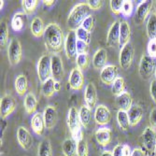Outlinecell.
Here are the masks:
<instances>
[{
	"label": "cell",
	"mask_w": 156,
	"mask_h": 156,
	"mask_svg": "<svg viewBox=\"0 0 156 156\" xmlns=\"http://www.w3.org/2000/svg\"><path fill=\"white\" fill-rule=\"evenodd\" d=\"M122 156H132L131 148L126 144H123V154H122Z\"/></svg>",
	"instance_id": "52"
},
{
	"label": "cell",
	"mask_w": 156,
	"mask_h": 156,
	"mask_svg": "<svg viewBox=\"0 0 156 156\" xmlns=\"http://www.w3.org/2000/svg\"><path fill=\"white\" fill-rule=\"evenodd\" d=\"M111 119V113L105 105H98L94 110V121L99 125H106Z\"/></svg>",
	"instance_id": "16"
},
{
	"label": "cell",
	"mask_w": 156,
	"mask_h": 156,
	"mask_svg": "<svg viewBox=\"0 0 156 156\" xmlns=\"http://www.w3.org/2000/svg\"><path fill=\"white\" fill-rule=\"evenodd\" d=\"M91 9L87 3H80L74 6L67 17V26L69 30L76 31L81 26L84 20L90 15Z\"/></svg>",
	"instance_id": "2"
},
{
	"label": "cell",
	"mask_w": 156,
	"mask_h": 156,
	"mask_svg": "<svg viewBox=\"0 0 156 156\" xmlns=\"http://www.w3.org/2000/svg\"><path fill=\"white\" fill-rule=\"evenodd\" d=\"M86 3L92 10H98L103 6V1H101V0H88Z\"/></svg>",
	"instance_id": "46"
},
{
	"label": "cell",
	"mask_w": 156,
	"mask_h": 156,
	"mask_svg": "<svg viewBox=\"0 0 156 156\" xmlns=\"http://www.w3.org/2000/svg\"><path fill=\"white\" fill-rule=\"evenodd\" d=\"M14 86H15V90L19 95H24L28 88V81L25 75H18L17 78L15 79V81H14Z\"/></svg>",
	"instance_id": "30"
},
{
	"label": "cell",
	"mask_w": 156,
	"mask_h": 156,
	"mask_svg": "<svg viewBox=\"0 0 156 156\" xmlns=\"http://www.w3.org/2000/svg\"><path fill=\"white\" fill-rule=\"evenodd\" d=\"M68 83L70 85V88L73 90L80 91L82 89L84 84V77L79 67H75L71 70L68 79Z\"/></svg>",
	"instance_id": "14"
},
{
	"label": "cell",
	"mask_w": 156,
	"mask_h": 156,
	"mask_svg": "<svg viewBox=\"0 0 156 156\" xmlns=\"http://www.w3.org/2000/svg\"><path fill=\"white\" fill-rule=\"evenodd\" d=\"M37 5H38L37 0H23L22 1V7H23V12L26 15L34 13Z\"/></svg>",
	"instance_id": "38"
},
{
	"label": "cell",
	"mask_w": 156,
	"mask_h": 156,
	"mask_svg": "<svg viewBox=\"0 0 156 156\" xmlns=\"http://www.w3.org/2000/svg\"><path fill=\"white\" fill-rule=\"evenodd\" d=\"M154 75H155V80H156V68H155V71H154Z\"/></svg>",
	"instance_id": "57"
},
{
	"label": "cell",
	"mask_w": 156,
	"mask_h": 156,
	"mask_svg": "<svg viewBox=\"0 0 156 156\" xmlns=\"http://www.w3.org/2000/svg\"><path fill=\"white\" fill-rule=\"evenodd\" d=\"M62 151L65 156L77 155V141L74 138H66L62 144Z\"/></svg>",
	"instance_id": "28"
},
{
	"label": "cell",
	"mask_w": 156,
	"mask_h": 156,
	"mask_svg": "<svg viewBox=\"0 0 156 156\" xmlns=\"http://www.w3.org/2000/svg\"><path fill=\"white\" fill-rule=\"evenodd\" d=\"M117 122L120 126V128L123 131H126L129 129L130 122H129V117H128V113L127 111L124 110H118L117 113Z\"/></svg>",
	"instance_id": "34"
},
{
	"label": "cell",
	"mask_w": 156,
	"mask_h": 156,
	"mask_svg": "<svg viewBox=\"0 0 156 156\" xmlns=\"http://www.w3.org/2000/svg\"><path fill=\"white\" fill-rule=\"evenodd\" d=\"M108 52L104 48L97 50L93 57V66L95 69H103L107 66Z\"/></svg>",
	"instance_id": "23"
},
{
	"label": "cell",
	"mask_w": 156,
	"mask_h": 156,
	"mask_svg": "<svg viewBox=\"0 0 156 156\" xmlns=\"http://www.w3.org/2000/svg\"><path fill=\"white\" fill-rule=\"evenodd\" d=\"M134 59V47L130 43L124 45L121 48L120 55H119V62L120 66L123 70H128L133 63Z\"/></svg>",
	"instance_id": "9"
},
{
	"label": "cell",
	"mask_w": 156,
	"mask_h": 156,
	"mask_svg": "<svg viewBox=\"0 0 156 156\" xmlns=\"http://www.w3.org/2000/svg\"><path fill=\"white\" fill-rule=\"evenodd\" d=\"M152 1L145 0V1H141L138 6L136 7V14H135V22L136 24H142L143 22L146 20L148 15L151 12V9L152 8Z\"/></svg>",
	"instance_id": "11"
},
{
	"label": "cell",
	"mask_w": 156,
	"mask_h": 156,
	"mask_svg": "<svg viewBox=\"0 0 156 156\" xmlns=\"http://www.w3.org/2000/svg\"><path fill=\"white\" fill-rule=\"evenodd\" d=\"M116 106L119 110L128 111L133 106V99L128 92H123L116 97Z\"/></svg>",
	"instance_id": "22"
},
{
	"label": "cell",
	"mask_w": 156,
	"mask_h": 156,
	"mask_svg": "<svg viewBox=\"0 0 156 156\" xmlns=\"http://www.w3.org/2000/svg\"><path fill=\"white\" fill-rule=\"evenodd\" d=\"M51 76L54 80L60 81L64 77V66L62 58L58 54H52L51 56Z\"/></svg>",
	"instance_id": "12"
},
{
	"label": "cell",
	"mask_w": 156,
	"mask_h": 156,
	"mask_svg": "<svg viewBox=\"0 0 156 156\" xmlns=\"http://www.w3.org/2000/svg\"><path fill=\"white\" fill-rule=\"evenodd\" d=\"M54 3H55V1H53V0H48V1L44 0V1H43V4L45 6H47V7H51V6L54 5Z\"/></svg>",
	"instance_id": "54"
},
{
	"label": "cell",
	"mask_w": 156,
	"mask_h": 156,
	"mask_svg": "<svg viewBox=\"0 0 156 156\" xmlns=\"http://www.w3.org/2000/svg\"><path fill=\"white\" fill-rule=\"evenodd\" d=\"M79 114H80V120L81 125L84 128H87L92 118V109L88 106L83 105L79 111Z\"/></svg>",
	"instance_id": "32"
},
{
	"label": "cell",
	"mask_w": 156,
	"mask_h": 156,
	"mask_svg": "<svg viewBox=\"0 0 156 156\" xmlns=\"http://www.w3.org/2000/svg\"><path fill=\"white\" fill-rule=\"evenodd\" d=\"M150 124L151 128L156 129V107L153 108L150 113Z\"/></svg>",
	"instance_id": "48"
},
{
	"label": "cell",
	"mask_w": 156,
	"mask_h": 156,
	"mask_svg": "<svg viewBox=\"0 0 156 156\" xmlns=\"http://www.w3.org/2000/svg\"><path fill=\"white\" fill-rule=\"evenodd\" d=\"M84 100L86 103V106H88L91 109L95 107L96 100H97V94H96V89L93 82H90L87 84L85 88L84 93Z\"/></svg>",
	"instance_id": "20"
},
{
	"label": "cell",
	"mask_w": 156,
	"mask_h": 156,
	"mask_svg": "<svg viewBox=\"0 0 156 156\" xmlns=\"http://www.w3.org/2000/svg\"><path fill=\"white\" fill-rule=\"evenodd\" d=\"M142 145L150 155L155 153L156 149V132L151 126H148L142 133Z\"/></svg>",
	"instance_id": "5"
},
{
	"label": "cell",
	"mask_w": 156,
	"mask_h": 156,
	"mask_svg": "<svg viewBox=\"0 0 156 156\" xmlns=\"http://www.w3.org/2000/svg\"><path fill=\"white\" fill-rule=\"evenodd\" d=\"M101 156H113V153L110 151H104L101 153Z\"/></svg>",
	"instance_id": "55"
},
{
	"label": "cell",
	"mask_w": 156,
	"mask_h": 156,
	"mask_svg": "<svg viewBox=\"0 0 156 156\" xmlns=\"http://www.w3.org/2000/svg\"><path fill=\"white\" fill-rule=\"evenodd\" d=\"M76 35H77V38L78 40H81L85 43H87L88 45L91 42V33H89L88 31H86L85 29L80 26L76 30Z\"/></svg>",
	"instance_id": "41"
},
{
	"label": "cell",
	"mask_w": 156,
	"mask_h": 156,
	"mask_svg": "<svg viewBox=\"0 0 156 156\" xmlns=\"http://www.w3.org/2000/svg\"><path fill=\"white\" fill-rule=\"evenodd\" d=\"M147 36L150 39H156V12H151L146 25Z\"/></svg>",
	"instance_id": "31"
},
{
	"label": "cell",
	"mask_w": 156,
	"mask_h": 156,
	"mask_svg": "<svg viewBox=\"0 0 156 156\" xmlns=\"http://www.w3.org/2000/svg\"><path fill=\"white\" fill-rule=\"evenodd\" d=\"M1 2V9H2V8H3V5H4V1H0Z\"/></svg>",
	"instance_id": "56"
},
{
	"label": "cell",
	"mask_w": 156,
	"mask_h": 156,
	"mask_svg": "<svg viewBox=\"0 0 156 156\" xmlns=\"http://www.w3.org/2000/svg\"><path fill=\"white\" fill-rule=\"evenodd\" d=\"M148 55L151 58H156V39H150L147 47Z\"/></svg>",
	"instance_id": "45"
},
{
	"label": "cell",
	"mask_w": 156,
	"mask_h": 156,
	"mask_svg": "<svg viewBox=\"0 0 156 156\" xmlns=\"http://www.w3.org/2000/svg\"><path fill=\"white\" fill-rule=\"evenodd\" d=\"M37 156H52L51 144L49 138L41 140L37 147Z\"/></svg>",
	"instance_id": "33"
},
{
	"label": "cell",
	"mask_w": 156,
	"mask_h": 156,
	"mask_svg": "<svg viewBox=\"0 0 156 156\" xmlns=\"http://www.w3.org/2000/svg\"><path fill=\"white\" fill-rule=\"evenodd\" d=\"M117 78H118V69L116 66L108 65L101 70L100 80L106 85H112Z\"/></svg>",
	"instance_id": "13"
},
{
	"label": "cell",
	"mask_w": 156,
	"mask_h": 156,
	"mask_svg": "<svg viewBox=\"0 0 156 156\" xmlns=\"http://www.w3.org/2000/svg\"><path fill=\"white\" fill-rule=\"evenodd\" d=\"M80 114L79 110L76 107H71L68 110L67 114V126L69 128V131L71 133L72 138H74L76 141H79L80 138L83 137L81 129H80Z\"/></svg>",
	"instance_id": "3"
},
{
	"label": "cell",
	"mask_w": 156,
	"mask_h": 156,
	"mask_svg": "<svg viewBox=\"0 0 156 156\" xmlns=\"http://www.w3.org/2000/svg\"><path fill=\"white\" fill-rule=\"evenodd\" d=\"M122 5H123V0H110L109 1L110 9L114 14L122 13Z\"/></svg>",
	"instance_id": "44"
},
{
	"label": "cell",
	"mask_w": 156,
	"mask_h": 156,
	"mask_svg": "<svg viewBox=\"0 0 156 156\" xmlns=\"http://www.w3.org/2000/svg\"><path fill=\"white\" fill-rule=\"evenodd\" d=\"M16 101L11 94H5L0 100V114L1 119H6L15 110Z\"/></svg>",
	"instance_id": "10"
},
{
	"label": "cell",
	"mask_w": 156,
	"mask_h": 156,
	"mask_svg": "<svg viewBox=\"0 0 156 156\" xmlns=\"http://www.w3.org/2000/svg\"><path fill=\"white\" fill-rule=\"evenodd\" d=\"M124 88H125V82L122 77H118L115 81L113 82L112 84V94H115V95H120L121 94H122L124 92Z\"/></svg>",
	"instance_id": "37"
},
{
	"label": "cell",
	"mask_w": 156,
	"mask_h": 156,
	"mask_svg": "<svg viewBox=\"0 0 156 156\" xmlns=\"http://www.w3.org/2000/svg\"><path fill=\"white\" fill-rule=\"evenodd\" d=\"M131 37V28L129 23L126 21H122L120 25V40L119 45L122 48L124 45L128 44Z\"/></svg>",
	"instance_id": "25"
},
{
	"label": "cell",
	"mask_w": 156,
	"mask_h": 156,
	"mask_svg": "<svg viewBox=\"0 0 156 156\" xmlns=\"http://www.w3.org/2000/svg\"><path fill=\"white\" fill-rule=\"evenodd\" d=\"M113 156H122L123 154V144H118L112 151Z\"/></svg>",
	"instance_id": "50"
},
{
	"label": "cell",
	"mask_w": 156,
	"mask_h": 156,
	"mask_svg": "<svg viewBox=\"0 0 156 156\" xmlns=\"http://www.w3.org/2000/svg\"><path fill=\"white\" fill-rule=\"evenodd\" d=\"M30 28H31V32L34 37H40L42 36H44L46 27H44V23L40 17H35L33 19Z\"/></svg>",
	"instance_id": "29"
},
{
	"label": "cell",
	"mask_w": 156,
	"mask_h": 156,
	"mask_svg": "<svg viewBox=\"0 0 156 156\" xmlns=\"http://www.w3.org/2000/svg\"><path fill=\"white\" fill-rule=\"evenodd\" d=\"M8 58L11 66H16L22 59V45L17 38H13L8 47Z\"/></svg>",
	"instance_id": "8"
},
{
	"label": "cell",
	"mask_w": 156,
	"mask_h": 156,
	"mask_svg": "<svg viewBox=\"0 0 156 156\" xmlns=\"http://www.w3.org/2000/svg\"><path fill=\"white\" fill-rule=\"evenodd\" d=\"M120 25H121V22L119 21H115L111 24L107 37V45L108 47H115L117 44H119Z\"/></svg>",
	"instance_id": "18"
},
{
	"label": "cell",
	"mask_w": 156,
	"mask_h": 156,
	"mask_svg": "<svg viewBox=\"0 0 156 156\" xmlns=\"http://www.w3.org/2000/svg\"><path fill=\"white\" fill-rule=\"evenodd\" d=\"M94 136H95V139L97 141V143L102 147H106L110 143L112 133L109 128L102 127V128H99L95 132Z\"/></svg>",
	"instance_id": "21"
},
{
	"label": "cell",
	"mask_w": 156,
	"mask_h": 156,
	"mask_svg": "<svg viewBox=\"0 0 156 156\" xmlns=\"http://www.w3.org/2000/svg\"><path fill=\"white\" fill-rule=\"evenodd\" d=\"M43 119L45 122L46 128L49 130L52 129L55 126L56 122H57V119H58V114H57L56 108L51 105L47 106L43 111Z\"/></svg>",
	"instance_id": "17"
},
{
	"label": "cell",
	"mask_w": 156,
	"mask_h": 156,
	"mask_svg": "<svg viewBox=\"0 0 156 156\" xmlns=\"http://www.w3.org/2000/svg\"><path fill=\"white\" fill-rule=\"evenodd\" d=\"M131 126L137 125L143 117V108L137 104H134L131 108L127 111Z\"/></svg>",
	"instance_id": "24"
},
{
	"label": "cell",
	"mask_w": 156,
	"mask_h": 156,
	"mask_svg": "<svg viewBox=\"0 0 156 156\" xmlns=\"http://www.w3.org/2000/svg\"><path fill=\"white\" fill-rule=\"evenodd\" d=\"M17 139L18 142L21 145V147L25 150L28 151L30 150L33 144V138L32 136L30 134V132L28 131L25 127L20 126L18 130H17Z\"/></svg>",
	"instance_id": "15"
},
{
	"label": "cell",
	"mask_w": 156,
	"mask_h": 156,
	"mask_svg": "<svg viewBox=\"0 0 156 156\" xmlns=\"http://www.w3.org/2000/svg\"><path fill=\"white\" fill-rule=\"evenodd\" d=\"M89 154V148L87 141L84 137L80 138L77 141V156H88Z\"/></svg>",
	"instance_id": "39"
},
{
	"label": "cell",
	"mask_w": 156,
	"mask_h": 156,
	"mask_svg": "<svg viewBox=\"0 0 156 156\" xmlns=\"http://www.w3.org/2000/svg\"><path fill=\"white\" fill-rule=\"evenodd\" d=\"M94 24H95V19L93 15H89L86 19L84 20V22L81 24V27L83 29H85L86 31H88L89 33H92L94 28Z\"/></svg>",
	"instance_id": "43"
},
{
	"label": "cell",
	"mask_w": 156,
	"mask_h": 156,
	"mask_svg": "<svg viewBox=\"0 0 156 156\" xmlns=\"http://www.w3.org/2000/svg\"><path fill=\"white\" fill-rule=\"evenodd\" d=\"M23 106L27 114H33L34 112H36L37 108V99L33 93H28L25 94Z\"/></svg>",
	"instance_id": "27"
},
{
	"label": "cell",
	"mask_w": 156,
	"mask_h": 156,
	"mask_svg": "<svg viewBox=\"0 0 156 156\" xmlns=\"http://www.w3.org/2000/svg\"><path fill=\"white\" fill-rule=\"evenodd\" d=\"M89 55L88 53H81L78 54L76 58L77 67H79L80 70H86L89 66Z\"/></svg>",
	"instance_id": "40"
},
{
	"label": "cell",
	"mask_w": 156,
	"mask_h": 156,
	"mask_svg": "<svg viewBox=\"0 0 156 156\" xmlns=\"http://www.w3.org/2000/svg\"><path fill=\"white\" fill-rule=\"evenodd\" d=\"M31 127L36 135L39 136H43L45 128H46L45 122L43 119V113H40V112L35 113L31 120Z\"/></svg>",
	"instance_id": "19"
},
{
	"label": "cell",
	"mask_w": 156,
	"mask_h": 156,
	"mask_svg": "<svg viewBox=\"0 0 156 156\" xmlns=\"http://www.w3.org/2000/svg\"><path fill=\"white\" fill-rule=\"evenodd\" d=\"M155 154H156V149H155Z\"/></svg>",
	"instance_id": "58"
},
{
	"label": "cell",
	"mask_w": 156,
	"mask_h": 156,
	"mask_svg": "<svg viewBox=\"0 0 156 156\" xmlns=\"http://www.w3.org/2000/svg\"><path fill=\"white\" fill-rule=\"evenodd\" d=\"M132 156H146V152L140 148H135L132 151Z\"/></svg>",
	"instance_id": "51"
},
{
	"label": "cell",
	"mask_w": 156,
	"mask_h": 156,
	"mask_svg": "<svg viewBox=\"0 0 156 156\" xmlns=\"http://www.w3.org/2000/svg\"><path fill=\"white\" fill-rule=\"evenodd\" d=\"M61 88H62L61 82L55 80V83H54V89H55V92H59V91L61 90Z\"/></svg>",
	"instance_id": "53"
},
{
	"label": "cell",
	"mask_w": 156,
	"mask_h": 156,
	"mask_svg": "<svg viewBox=\"0 0 156 156\" xmlns=\"http://www.w3.org/2000/svg\"><path fill=\"white\" fill-rule=\"evenodd\" d=\"M155 62L153 58L150 57L149 55H142L138 67L140 77L144 80H149L155 71Z\"/></svg>",
	"instance_id": "7"
},
{
	"label": "cell",
	"mask_w": 156,
	"mask_h": 156,
	"mask_svg": "<svg viewBox=\"0 0 156 156\" xmlns=\"http://www.w3.org/2000/svg\"><path fill=\"white\" fill-rule=\"evenodd\" d=\"M65 37L61 27L57 23H49L44 32V42L47 50L53 54L60 52L65 46Z\"/></svg>",
	"instance_id": "1"
},
{
	"label": "cell",
	"mask_w": 156,
	"mask_h": 156,
	"mask_svg": "<svg viewBox=\"0 0 156 156\" xmlns=\"http://www.w3.org/2000/svg\"><path fill=\"white\" fill-rule=\"evenodd\" d=\"M134 6H133V1L131 0H123V5L122 9V14L124 17H129L133 13Z\"/></svg>",
	"instance_id": "42"
},
{
	"label": "cell",
	"mask_w": 156,
	"mask_h": 156,
	"mask_svg": "<svg viewBox=\"0 0 156 156\" xmlns=\"http://www.w3.org/2000/svg\"><path fill=\"white\" fill-rule=\"evenodd\" d=\"M9 40V29L6 22H1L0 23V47L1 49H4Z\"/></svg>",
	"instance_id": "36"
},
{
	"label": "cell",
	"mask_w": 156,
	"mask_h": 156,
	"mask_svg": "<svg viewBox=\"0 0 156 156\" xmlns=\"http://www.w3.org/2000/svg\"><path fill=\"white\" fill-rule=\"evenodd\" d=\"M37 76L39 80L43 83L51 78V61L49 54H44L37 62Z\"/></svg>",
	"instance_id": "4"
},
{
	"label": "cell",
	"mask_w": 156,
	"mask_h": 156,
	"mask_svg": "<svg viewBox=\"0 0 156 156\" xmlns=\"http://www.w3.org/2000/svg\"><path fill=\"white\" fill-rule=\"evenodd\" d=\"M150 94H151V96L153 102L156 104V80H151V87H150Z\"/></svg>",
	"instance_id": "49"
},
{
	"label": "cell",
	"mask_w": 156,
	"mask_h": 156,
	"mask_svg": "<svg viewBox=\"0 0 156 156\" xmlns=\"http://www.w3.org/2000/svg\"><path fill=\"white\" fill-rule=\"evenodd\" d=\"M54 83H55V80H53L52 77L50 78L49 80H47L45 82L42 83L41 92L45 97H51L53 95V94L55 93Z\"/></svg>",
	"instance_id": "35"
},
{
	"label": "cell",
	"mask_w": 156,
	"mask_h": 156,
	"mask_svg": "<svg viewBox=\"0 0 156 156\" xmlns=\"http://www.w3.org/2000/svg\"><path fill=\"white\" fill-rule=\"evenodd\" d=\"M27 21V15L24 12H16L11 19V28L16 32H20L23 29Z\"/></svg>",
	"instance_id": "26"
},
{
	"label": "cell",
	"mask_w": 156,
	"mask_h": 156,
	"mask_svg": "<svg viewBox=\"0 0 156 156\" xmlns=\"http://www.w3.org/2000/svg\"><path fill=\"white\" fill-rule=\"evenodd\" d=\"M77 42H78V38H77V35H76V31L73 30H69V32L67 33L66 39H65V51H66V57L69 60H73L76 59L78 56V52H77Z\"/></svg>",
	"instance_id": "6"
},
{
	"label": "cell",
	"mask_w": 156,
	"mask_h": 156,
	"mask_svg": "<svg viewBox=\"0 0 156 156\" xmlns=\"http://www.w3.org/2000/svg\"><path fill=\"white\" fill-rule=\"evenodd\" d=\"M88 51V44L81 40H78L77 42V52L78 54L81 53H87Z\"/></svg>",
	"instance_id": "47"
}]
</instances>
